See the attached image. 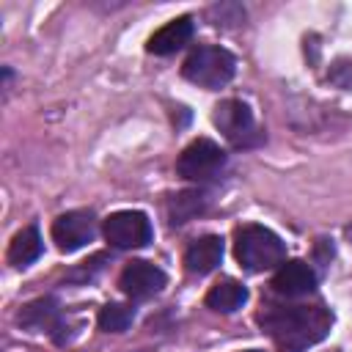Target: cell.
Segmentation results:
<instances>
[{
  "label": "cell",
  "mask_w": 352,
  "mask_h": 352,
  "mask_svg": "<svg viewBox=\"0 0 352 352\" xmlns=\"http://www.w3.org/2000/svg\"><path fill=\"white\" fill-rule=\"evenodd\" d=\"M258 324L267 330L278 352H305L327 338L333 314L324 305H267L258 314Z\"/></svg>",
  "instance_id": "obj_1"
},
{
  "label": "cell",
  "mask_w": 352,
  "mask_h": 352,
  "mask_svg": "<svg viewBox=\"0 0 352 352\" xmlns=\"http://www.w3.org/2000/svg\"><path fill=\"white\" fill-rule=\"evenodd\" d=\"M234 256L248 272H264L286 258V245L283 239L258 223H245L234 231Z\"/></svg>",
  "instance_id": "obj_2"
},
{
  "label": "cell",
  "mask_w": 352,
  "mask_h": 352,
  "mask_svg": "<svg viewBox=\"0 0 352 352\" xmlns=\"http://www.w3.org/2000/svg\"><path fill=\"white\" fill-rule=\"evenodd\" d=\"M234 72H236V58L220 44H201L182 63L184 80H190L206 91L223 88L234 77Z\"/></svg>",
  "instance_id": "obj_3"
},
{
  "label": "cell",
  "mask_w": 352,
  "mask_h": 352,
  "mask_svg": "<svg viewBox=\"0 0 352 352\" xmlns=\"http://www.w3.org/2000/svg\"><path fill=\"white\" fill-rule=\"evenodd\" d=\"M212 121L234 148H253L264 140V132L253 118V110L242 99L217 102L212 110Z\"/></svg>",
  "instance_id": "obj_4"
},
{
  "label": "cell",
  "mask_w": 352,
  "mask_h": 352,
  "mask_svg": "<svg viewBox=\"0 0 352 352\" xmlns=\"http://www.w3.org/2000/svg\"><path fill=\"white\" fill-rule=\"evenodd\" d=\"M226 151L212 138H195L190 146L182 148L176 160V173L187 182H209L226 168Z\"/></svg>",
  "instance_id": "obj_5"
},
{
  "label": "cell",
  "mask_w": 352,
  "mask_h": 352,
  "mask_svg": "<svg viewBox=\"0 0 352 352\" xmlns=\"http://www.w3.org/2000/svg\"><path fill=\"white\" fill-rule=\"evenodd\" d=\"M102 234L104 239L118 248V250H135V248H146L154 236V228H151V220L146 212H138V209H121V212H113L104 217L102 223Z\"/></svg>",
  "instance_id": "obj_6"
},
{
  "label": "cell",
  "mask_w": 352,
  "mask_h": 352,
  "mask_svg": "<svg viewBox=\"0 0 352 352\" xmlns=\"http://www.w3.org/2000/svg\"><path fill=\"white\" fill-rule=\"evenodd\" d=\"M96 234V217L91 209H72L55 217L52 223V242L60 253H74L88 245Z\"/></svg>",
  "instance_id": "obj_7"
},
{
  "label": "cell",
  "mask_w": 352,
  "mask_h": 352,
  "mask_svg": "<svg viewBox=\"0 0 352 352\" xmlns=\"http://www.w3.org/2000/svg\"><path fill=\"white\" fill-rule=\"evenodd\" d=\"M168 283V275L154 264V261H146V258H132L124 270H121V278H118V289L129 297V300H146V297H154L157 292H162Z\"/></svg>",
  "instance_id": "obj_8"
},
{
  "label": "cell",
  "mask_w": 352,
  "mask_h": 352,
  "mask_svg": "<svg viewBox=\"0 0 352 352\" xmlns=\"http://www.w3.org/2000/svg\"><path fill=\"white\" fill-rule=\"evenodd\" d=\"M16 322L25 327V330H33V333H50L55 344H63V314H60V305L55 297H38V300H30L28 305L19 308L16 314Z\"/></svg>",
  "instance_id": "obj_9"
},
{
  "label": "cell",
  "mask_w": 352,
  "mask_h": 352,
  "mask_svg": "<svg viewBox=\"0 0 352 352\" xmlns=\"http://www.w3.org/2000/svg\"><path fill=\"white\" fill-rule=\"evenodd\" d=\"M270 286L280 297H302V294H311L316 289V272L302 258H292V261H283L278 267Z\"/></svg>",
  "instance_id": "obj_10"
},
{
  "label": "cell",
  "mask_w": 352,
  "mask_h": 352,
  "mask_svg": "<svg viewBox=\"0 0 352 352\" xmlns=\"http://www.w3.org/2000/svg\"><path fill=\"white\" fill-rule=\"evenodd\" d=\"M192 30H195V25H192V16H176V19H170V22H165L160 30H154L151 36H148V41H146V50L151 52V55H173V52H179L190 38H192Z\"/></svg>",
  "instance_id": "obj_11"
},
{
  "label": "cell",
  "mask_w": 352,
  "mask_h": 352,
  "mask_svg": "<svg viewBox=\"0 0 352 352\" xmlns=\"http://www.w3.org/2000/svg\"><path fill=\"white\" fill-rule=\"evenodd\" d=\"M223 261V239L217 234H204L192 239L184 250V270L190 275H206Z\"/></svg>",
  "instance_id": "obj_12"
},
{
  "label": "cell",
  "mask_w": 352,
  "mask_h": 352,
  "mask_svg": "<svg viewBox=\"0 0 352 352\" xmlns=\"http://www.w3.org/2000/svg\"><path fill=\"white\" fill-rule=\"evenodd\" d=\"M206 305L217 314H234L248 302V289L234 280V278H220L209 292H206Z\"/></svg>",
  "instance_id": "obj_13"
},
{
  "label": "cell",
  "mask_w": 352,
  "mask_h": 352,
  "mask_svg": "<svg viewBox=\"0 0 352 352\" xmlns=\"http://www.w3.org/2000/svg\"><path fill=\"white\" fill-rule=\"evenodd\" d=\"M209 201H212L209 190H184V192H176L170 198V204H168V217H170L173 226H182V223L204 214L206 206H209Z\"/></svg>",
  "instance_id": "obj_14"
},
{
  "label": "cell",
  "mask_w": 352,
  "mask_h": 352,
  "mask_svg": "<svg viewBox=\"0 0 352 352\" xmlns=\"http://www.w3.org/2000/svg\"><path fill=\"white\" fill-rule=\"evenodd\" d=\"M44 250V242H41V234L36 226H25L22 231L14 234L11 245H8V261L14 267H30Z\"/></svg>",
  "instance_id": "obj_15"
},
{
  "label": "cell",
  "mask_w": 352,
  "mask_h": 352,
  "mask_svg": "<svg viewBox=\"0 0 352 352\" xmlns=\"http://www.w3.org/2000/svg\"><path fill=\"white\" fill-rule=\"evenodd\" d=\"M132 322H135V308L126 302H107L99 308V316H96V324L104 333H124Z\"/></svg>",
  "instance_id": "obj_16"
},
{
  "label": "cell",
  "mask_w": 352,
  "mask_h": 352,
  "mask_svg": "<svg viewBox=\"0 0 352 352\" xmlns=\"http://www.w3.org/2000/svg\"><path fill=\"white\" fill-rule=\"evenodd\" d=\"M104 261H107V256H104V253H96V256H91L88 261H80V267L69 270L66 278L74 280V283H85V280H91V278L99 275V270L104 267Z\"/></svg>",
  "instance_id": "obj_17"
},
{
  "label": "cell",
  "mask_w": 352,
  "mask_h": 352,
  "mask_svg": "<svg viewBox=\"0 0 352 352\" xmlns=\"http://www.w3.org/2000/svg\"><path fill=\"white\" fill-rule=\"evenodd\" d=\"M245 352H261V349H245Z\"/></svg>",
  "instance_id": "obj_18"
},
{
  "label": "cell",
  "mask_w": 352,
  "mask_h": 352,
  "mask_svg": "<svg viewBox=\"0 0 352 352\" xmlns=\"http://www.w3.org/2000/svg\"><path fill=\"white\" fill-rule=\"evenodd\" d=\"M349 72H352V66H349Z\"/></svg>",
  "instance_id": "obj_19"
}]
</instances>
